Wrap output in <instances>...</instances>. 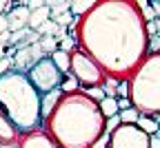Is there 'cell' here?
<instances>
[{"label": "cell", "mask_w": 160, "mask_h": 148, "mask_svg": "<svg viewBox=\"0 0 160 148\" xmlns=\"http://www.w3.org/2000/svg\"><path fill=\"white\" fill-rule=\"evenodd\" d=\"M60 29H62V27H60L53 18H49V20H45V22L40 25L36 31H38L40 35H58V33H60Z\"/></svg>", "instance_id": "20"}, {"label": "cell", "mask_w": 160, "mask_h": 148, "mask_svg": "<svg viewBox=\"0 0 160 148\" xmlns=\"http://www.w3.org/2000/svg\"><path fill=\"white\" fill-rule=\"evenodd\" d=\"M9 69H13V60L7 55V58H2V60H0V75H5Z\"/></svg>", "instance_id": "27"}, {"label": "cell", "mask_w": 160, "mask_h": 148, "mask_svg": "<svg viewBox=\"0 0 160 148\" xmlns=\"http://www.w3.org/2000/svg\"><path fill=\"white\" fill-rule=\"evenodd\" d=\"M136 5H138L140 13H142V18H145V22H151V20H156V18H158L156 9L151 7V0H136Z\"/></svg>", "instance_id": "19"}, {"label": "cell", "mask_w": 160, "mask_h": 148, "mask_svg": "<svg viewBox=\"0 0 160 148\" xmlns=\"http://www.w3.org/2000/svg\"><path fill=\"white\" fill-rule=\"evenodd\" d=\"M160 51V35L156 33V35H149V40H147V53H158Z\"/></svg>", "instance_id": "25"}, {"label": "cell", "mask_w": 160, "mask_h": 148, "mask_svg": "<svg viewBox=\"0 0 160 148\" xmlns=\"http://www.w3.org/2000/svg\"><path fill=\"white\" fill-rule=\"evenodd\" d=\"M0 148H18V141H0Z\"/></svg>", "instance_id": "34"}, {"label": "cell", "mask_w": 160, "mask_h": 148, "mask_svg": "<svg viewBox=\"0 0 160 148\" xmlns=\"http://www.w3.org/2000/svg\"><path fill=\"white\" fill-rule=\"evenodd\" d=\"M98 2H100V0H71L69 9H71V13H73L76 18H80V16H85L89 9H93Z\"/></svg>", "instance_id": "16"}, {"label": "cell", "mask_w": 160, "mask_h": 148, "mask_svg": "<svg viewBox=\"0 0 160 148\" xmlns=\"http://www.w3.org/2000/svg\"><path fill=\"white\" fill-rule=\"evenodd\" d=\"M145 31H147V35H156V33H158L156 20H151V22H145Z\"/></svg>", "instance_id": "28"}, {"label": "cell", "mask_w": 160, "mask_h": 148, "mask_svg": "<svg viewBox=\"0 0 160 148\" xmlns=\"http://www.w3.org/2000/svg\"><path fill=\"white\" fill-rule=\"evenodd\" d=\"M98 106H100V111H102L105 119L120 113V109H118V97H109V95H107V97H102V99L98 102Z\"/></svg>", "instance_id": "15"}, {"label": "cell", "mask_w": 160, "mask_h": 148, "mask_svg": "<svg viewBox=\"0 0 160 148\" xmlns=\"http://www.w3.org/2000/svg\"><path fill=\"white\" fill-rule=\"evenodd\" d=\"M40 49L45 51V55L49 53H53L56 49H58V38L56 35H40Z\"/></svg>", "instance_id": "21"}, {"label": "cell", "mask_w": 160, "mask_h": 148, "mask_svg": "<svg viewBox=\"0 0 160 148\" xmlns=\"http://www.w3.org/2000/svg\"><path fill=\"white\" fill-rule=\"evenodd\" d=\"M42 93H40L27 73L9 69L0 75V111H2L20 133H29L42 126Z\"/></svg>", "instance_id": "3"}, {"label": "cell", "mask_w": 160, "mask_h": 148, "mask_svg": "<svg viewBox=\"0 0 160 148\" xmlns=\"http://www.w3.org/2000/svg\"><path fill=\"white\" fill-rule=\"evenodd\" d=\"M2 31H9V20H7V13H0V33Z\"/></svg>", "instance_id": "30"}, {"label": "cell", "mask_w": 160, "mask_h": 148, "mask_svg": "<svg viewBox=\"0 0 160 148\" xmlns=\"http://www.w3.org/2000/svg\"><path fill=\"white\" fill-rule=\"evenodd\" d=\"M29 13L31 9L27 5H13L7 11V20H9V31H18V29H25L29 22Z\"/></svg>", "instance_id": "10"}, {"label": "cell", "mask_w": 160, "mask_h": 148, "mask_svg": "<svg viewBox=\"0 0 160 148\" xmlns=\"http://www.w3.org/2000/svg\"><path fill=\"white\" fill-rule=\"evenodd\" d=\"M45 2L53 9V7H58V5H71V0H45Z\"/></svg>", "instance_id": "31"}, {"label": "cell", "mask_w": 160, "mask_h": 148, "mask_svg": "<svg viewBox=\"0 0 160 148\" xmlns=\"http://www.w3.org/2000/svg\"><path fill=\"white\" fill-rule=\"evenodd\" d=\"M149 148H160V137L158 135H149Z\"/></svg>", "instance_id": "33"}, {"label": "cell", "mask_w": 160, "mask_h": 148, "mask_svg": "<svg viewBox=\"0 0 160 148\" xmlns=\"http://www.w3.org/2000/svg\"><path fill=\"white\" fill-rule=\"evenodd\" d=\"M158 53H160V51H158Z\"/></svg>", "instance_id": "39"}, {"label": "cell", "mask_w": 160, "mask_h": 148, "mask_svg": "<svg viewBox=\"0 0 160 148\" xmlns=\"http://www.w3.org/2000/svg\"><path fill=\"white\" fill-rule=\"evenodd\" d=\"M80 86H82V84L78 82V77L71 71L62 75V82H60V91H62V95L65 93H76V91H80Z\"/></svg>", "instance_id": "18"}, {"label": "cell", "mask_w": 160, "mask_h": 148, "mask_svg": "<svg viewBox=\"0 0 160 148\" xmlns=\"http://www.w3.org/2000/svg\"><path fill=\"white\" fill-rule=\"evenodd\" d=\"M138 128H142L147 135H156V131H158V122H156V117L153 115H147V113H140V117H138Z\"/></svg>", "instance_id": "17"}, {"label": "cell", "mask_w": 160, "mask_h": 148, "mask_svg": "<svg viewBox=\"0 0 160 148\" xmlns=\"http://www.w3.org/2000/svg\"><path fill=\"white\" fill-rule=\"evenodd\" d=\"M129 99L140 113H160V53H147L131 73Z\"/></svg>", "instance_id": "4"}, {"label": "cell", "mask_w": 160, "mask_h": 148, "mask_svg": "<svg viewBox=\"0 0 160 148\" xmlns=\"http://www.w3.org/2000/svg\"><path fill=\"white\" fill-rule=\"evenodd\" d=\"M118 95L120 97H129V80H120L118 82Z\"/></svg>", "instance_id": "26"}, {"label": "cell", "mask_w": 160, "mask_h": 148, "mask_svg": "<svg viewBox=\"0 0 160 148\" xmlns=\"http://www.w3.org/2000/svg\"><path fill=\"white\" fill-rule=\"evenodd\" d=\"M156 135H158V137H160V126H158V131H156Z\"/></svg>", "instance_id": "38"}, {"label": "cell", "mask_w": 160, "mask_h": 148, "mask_svg": "<svg viewBox=\"0 0 160 148\" xmlns=\"http://www.w3.org/2000/svg\"><path fill=\"white\" fill-rule=\"evenodd\" d=\"M51 18L56 20L60 27H67V29L76 22V16L71 13V9H67V11H62V13H56V16H51Z\"/></svg>", "instance_id": "23"}, {"label": "cell", "mask_w": 160, "mask_h": 148, "mask_svg": "<svg viewBox=\"0 0 160 148\" xmlns=\"http://www.w3.org/2000/svg\"><path fill=\"white\" fill-rule=\"evenodd\" d=\"M156 27H158V35H160V16L156 18Z\"/></svg>", "instance_id": "36"}, {"label": "cell", "mask_w": 160, "mask_h": 148, "mask_svg": "<svg viewBox=\"0 0 160 148\" xmlns=\"http://www.w3.org/2000/svg\"><path fill=\"white\" fill-rule=\"evenodd\" d=\"M42 5H47L45 0H27V7L29 9H38V7H42Z\"/></svg>", "instance_id": "32"}, {"label": "cell", "mask_w": 160, "mask_h": 148, "mask_svg": "<svg viewBox=\"0 0 160 148\" xmlns=\"http://www.w3.org/2000/svg\"><path fill=\"white\" fill-rule=\"evenodd\" d=\"M62 97V91H60V86L58 89H53V91H47V93H42V104H40V113H42V122L49 117V113L56 109V104H58V99Z\"/></svg>", "instance_id": "12"}, {"label": "cell", "mask_w": 160, "mask_h": 148, "mask_svg": "<svg viewBox=\"0 0 160 148\" xmlns=\"http://www.w3.org/2000/svg\"><path fill=\"white\" fill-rule=\"evenodd\" d=\"M51 60H53V64L60 69V73H69L71 71V53L69 51H62V49H56L51 53Z\"/></svg>", "instance_id": "14"}, {"label": "cell", "mask_w": 160, "mask_h": 148, "mask_svg": "<svg viewBox=\"0 0 160 148\" xmlns=\"http://www.w3.org/2000/svg\"><path fill=\"white\" fill-rule=\"evenodd\" d=\"M129 106H133L129 97H118V109H120V111H122V109H129Z\"/></svg>", "instance_id": "29"}, {"label": "cell", "mask_w": 160, "mask_h": 148, "mask_svg": "<svg viewBox=\"0 0 160 148\" xmlns=\"http://www.w3.org/2000/svg\"><path fill=\"white\" fill-rule=\"evenodd\" d=\"M118 115H120V122H122V124H136L138 117H140V111L136 106H129V109H122Z\"/></svg>", "instance_id": "22"}, {"label": "cell", "mask_w": 160, "mask_h": 148, "mask_svg": "<svg viewBox=\"0 0 160 148\" xmlns=\"http://www.w3.org/2000/svg\"><path fill=\"white\" fill-rule=\"evenodd\" d=\"M71 73L78 77V82L82 86H98L107 80L105 71L100 69V64L82 49H73L71 51Z\"/></svg>", "instance_id": "5"}, {"label": "cell", "mask_w": 160, "mask_h": 148, "mask_svg": "<svg viewBox=\"0 0 160 148\" xmlns=\"http://www.w3.org/2000/svg\"><path fill=\"white\" fill-rule=\"evenodd\" d=\"M49 18H51V7H49V5H42V7H38V9H31L27 27H29V29H38V27L42 25L45 20H49Z\"/></svg>", "instance_id": "13"}, {"label": "cell", "mask_w": 160, "mask_h": 148, "mask_svg": "<svg viewBox=\"0 0 160 148\" xmlns=\"http://www.w3.org/2000/svg\"><path fill=\"white\" fill-rule=\"evenodd\" d=\"M40 58H45V51L40 49V40L36 44H16V53H13V69L27 73Z\"/></svg>", "instance_id": "8"}, {"label": "cell", "mask_w": 160, "mask_h": 148, "mask_svg": "<svg viewBox=\"0 0 160 148\" xmlns=\"http://www.w3.org/2000/svg\"><path fill=\"white\" fill-rule=\"evenodd\" d=\"M20 131L16 128V124L0 111V141H18Z\"/></svg>", "instance_id": "11"}, {"label": "cell", "mask_w": 160, "mask_h": 148, "mask_svg": "<svg viewBox=\"0 0 160 148\" xmlns=\"http://www.w3.org/2000/svg\"><path fill=\"white\" fill-rule=\"evenodd\" d=\"M80 91H85L91 99H96V102H100L102 97H107V93H105V89H102V84H98V86H80Z\"/></svg>", "instance_id": "24"}, {"label": "cell", "mask_w": 160, "mask_h": 148, "mask_svg": "<svg viewBox=\"0 0 160 148\" xmlns=\"http://www.w3.org/2000/svg\"><path fill=\"white\" fill-rule=\"evenodd\" d=\"M7 58V44H0V60Z\"/></svg>", "instance_id": "35"}, {"label": "cell", "mask_w": 160, "mask_h": 148, "mask_svg": "<svg viewBox=\"0 0 160 148\" xmlns=\"http://www.w3.org/2000/svg\"><path fill=\"white\" fill-rule=\"evenodd\" d=\"M109 148H149V135L138 124L120 122L109 135Z\"/></svg>", "instance_id": "7"}, {"label": "cell", "mask_w": 160, "mask_h": 148, "mask_svg": "<svg viewBox=\"0 0 160 148\" xmlns=\"http://www.w3.org/2000/svg\"><path fill=\"white\" fill-rule=\"evenodd\" d=\"M71 33L107 77L129 80L147 55L149 35L136 0H100L85 16L76 18Z\"/></svg>", "instance_id": "1"}, {"label": "cell", "mask_w": 160, "mask_h": 148, "mask_svg": "<svg viewBox=\"0 0 160 148\" xmlns=\"http://www.w3.org/2000/svg\"><path fill=\"white\" fill-rule=\"evenodd\" d=\"M153 117H156V122H158V124H160V113H156V115H153Z\"/></svg>", "instance_id": "37"}, {"label": "cell", "mask_w": 160, "mask_h": 148, "mask_svg": "<svg viewBox=\"0 0 160 148\" xmlns=\"http://www.w3.org/2000/svg\"><path fill=\"white\" fill-rule=\"evenodd\" d=\"M107 119L98 102L85 91L65 93L42 122V128L60 148H91L105 133Z\"/></svg>", "instance_id": "2"}, {"label": "cell", "mask_w": 160, "mask_h": 148, "mask_svg": "<svg viewBox=\"0 0 160 148\" xmlns=\"http://www.w3.org/2000/svg\"><path fill=\"white\" fill-rule=\"evenodd\" d=\"M29 80L33 82V86L40 91V93H47V91H53L60 86V82H62V73H60V69L53 64L51 55H45L40 58L36 64L27 71Z\"/></svg>", "instance_id": "6"}, {"label": "cell", "mask_w": 160, "mask_h": 148, "mask_svg": "<svg viewBox=\"0 0 160 148\" xmlns=\"http://www.w3.org/2000/svg\"><path fill=\"white\" fill-rule=\"evenodd\" d=\"M18 148H60L53 137L40 126V128H33L29 133H20L18 137Z\"/></svg>", "instance_id": "9"}]
</instances>
